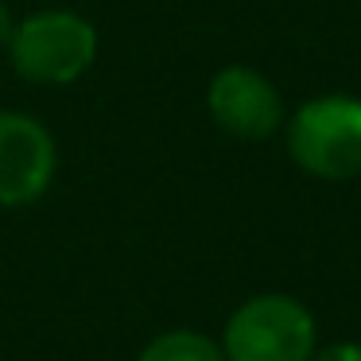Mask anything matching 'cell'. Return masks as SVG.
<instances>
[{
    "label": "cell",
    "mask_w": 361,
    "mask_h": 361,
    "mask_svg": "<svg viewBox=\"0 0 361 361\" xmlns=\"http://www.w3.org/2000/svg\"><path fill=\"white\" fill-rule=\"evenodd\" d=\"M136 361H226V353H221L218 338L206 334V330L171 326V330H159L152 342H144Z\"/></svg>",
    "instance_id": "obj_6"
},
{
    "label": "cell",
    "mask_w": 361,
    "mask_h": 361,
    "mask_svg": "<svg viewBox=\"0 0 361 361\" xmlns=\"http://www.w3.org/2000/svg\"><path fill=\"white\" fill-rule=\"evenodd\" d=\"M12 27H16V20H12V12L4 8V0H0V47H8V39H12Z\"/></svg>",
    "instance_id": "obj_8"
},
{
    "label": "cell",
    "mask_w": 361,
    "mask_h": 361,
    "mask_svg": "<svg viewBox=\"0 0 361 361\" xmlns=\"http://www.w3.org/2000/svg\"><path fill=\"white\" fill-rule=\"evenodd\" d=\"M311 361H361V342H330V345H319Z\"/></svg>",
    "instance_id": "obj_7"
},
{
    "label": "cell",
    "mask_w": 361,
    "mask_h": 361,
    "mask_svg": "<svg viewBox=\"0 0 361 361\" xmlns=\"http://www.w3.org/2000/svg\"><path fill=\"white\" fill-rule=\"evenodd\" d=\"M291 164L322 183L361 179V97L322 94L283 121Z\"/></svg>",
    "instance_id": "obj_1"
},
{
    "label": "cell",
    "mask_w": 361,
    "mask_h": 361,
    "mask_svg": "<svg viewBox=\"0 0 361 361\" xmlns=\"http://www.w3.org/2000/svg\"><path fill=\"white\" fill-rule=\"evenodd\" d=\"M55 171L59 148L47 125L27 113H0V206L20 210L39 202L55 183Z\"/></svg>",
    "instance_id": "obj_5"
},
{
    "label": "cell",
    "mask_w": 361,
    "mask_h": 361,
    "mask_svg": "<svg viewBox=\"0 0 361 361\" xmlns=\"http://www.w3.org/2000/svg\"><path fill=\"white\" fill-rule=\"evenodd\" d=\"M206 109L210 121L233 140H272L283 128L288 113H283V97L272 82L252 66H226L210 78L206 86Z\"/></svg>",
    "instance_id": "obj_4"
},
{
    "label": "cell",
    "mask_w": 361,
    "mask_h": 361,
    "mask_svg": "<svg viewBox=\"0 0 361 361\" xmlns=\"http://www.w3.org/2000/svg\"><path fill=\"white\" fill-rule=\"evenodd\" d=\"M218 342L226 361H311L319 350V319L288 291H260L229 311Z\"/></svg>",
    "instance_id": "obj_2"
},
{
    "label": "cell",
    "mask_w": 361,
    "mask_h": 361,
    "mask_svg": "<svg viewBox=\"0 0 361 361\" xmlns=\"http://www.w3.org/2000/svg\"><path fill=\"white\" fill-rule=\"evenodd\" d=\"M8 55L20 78L39 82V86H71L94 66L97 27L82 12L39 8L32 16L16 20Z\"/></svg>",
    "instance_id": "obj_3"
}]
</instances>
